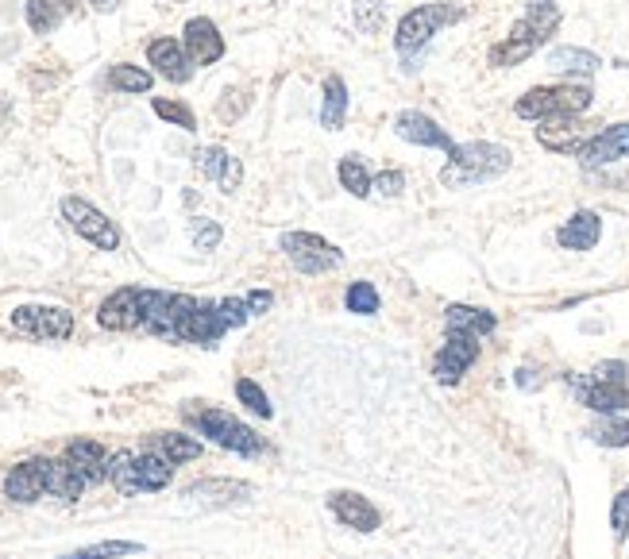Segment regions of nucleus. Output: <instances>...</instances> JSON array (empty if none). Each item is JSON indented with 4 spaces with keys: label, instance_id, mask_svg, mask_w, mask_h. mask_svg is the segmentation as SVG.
Listing matches in <instances>:
<instances>
[{
    "label": "nucleus",
    "instance_id": "f257e3e1",
    "mask_svg": "<svg viewBox=\"0 0 629 559\" xmlns=\"http://www.w3.org/2000/svg\"><path fill=\"white\" fill-rule=\"evenodd\" d=\"M556 24H560L556 0H529L525 4V20H518L514 31L498 47H491V66H518V62H525L556 31Z\"/></svg>",
    "mask_w": 629,
    "mask_h": 559
},
{
    "label": "nucleus",
    "instance_id": "f03ea898",
    "mask_svg": "<svg viewBox=\"0 0 629 559\" xmlns=\"http://www.w3.org/2000/svg\"><path fill=\"white\" fill-rule=\"evenodd\" d=\"M510 162H514V155L498 143H460V147H452L448 166L440 170V182L448 189L479 186V182H491L498 174H506Z\"/></svg>",
    "mask_w": 629,
    "mask_h": 559
},
{
    "label": "nucleus",
    "instance_id": "7ed1b4c3",
    "mask_svg": "<svg viewBox=\"0 0 629 559\" xmlns=\"http://www.w3.org/2000/svg\"><path fill=\"white\" fill-rule=\"evenodd\" d=\"M587 108H591V89L583 85H537L514 105V112L521 120H548V116H579Z\"/></svg>",
    "mask_w": 629,
    "mask_h": 559
},
{
    "label": "nucleus",
    "instance_id": "20e7f679",
    "mask_svg": "<svg viewBox=\"0 0 629 559\" xmlns=\"http://www.w3.org/2000/svg\"><path fill=\"white\" fill-rule=\"evenodd\" d=\"M190 421L197 425L201 436H209L213 444L228 448V452L236 455L263 452V436L251 425H244V421H236L232 413H224V409H190Z\"/></svg>",
    "mask_w": 629,
    "mask_h": 559
},
{
    "label": "nucleus",
    "instance_id": "39448f33",
    "mask_svg": "<svg viewBox=\"0 0 629 559\" xmlns=\"http://www.w3.org/2000/svg\"><path fill=\"white\" fill-rule=\"evenodd\" d=\"M464 12L460 8H452V4H421V8H413L406 12L402 20H398V31H394V47L402 54H417L433 35H437L440 27L456 24Z\"/></svg>",
    "mask_w": 629,
    "mask_h": 559
},
{
    "label": "nucleus",
    "instance_id": "423d86ee",
    "mask_svg": "<svg viewBox=\"0 0 629 559\" xmlns=\"http://www.w3.org/2000/svg\"><path fill=\"white\" fill-rule=\"evenodd\" d=\"M193 309H197V297H190V293L147 290L143 328H147V332H155V336H170V340H178V336H182V324L190 320Z\"/></svg>",
    "mask_w": 629,
    "mask_h": 559
},
{
    "label": "nucleus",
    "instance_id": "0eeeda50",
    "mask_svg": "<svg viewBox=\"0 0 629 559\" xmlns=\"http://www.w3.org/2000/svg\"><path fill=\"white\" fill-rule=\"evenodd\" d=\"M282 251H286V259L301 274H329V270H336L344 263L340 247H332L329 240H321L313 232H286L282 236Z\"/></svg>",
    "mask_w": 629,
    "mask_h": 559
},
{
    "label": "nucleus",
    "instance_id": "6e6552de",
    "mask_svg": "<svg viewBox=\"0 0 629 559\" xmlns=\"http://www.w3.org/2000/svg\"><path fill=\"white\" fill-rule=\"evenodd\" d=\"M12 328L24 336H35V340H70L74 313L62 305H20V309H12Z\"/></svg>",
    "mask_w": 629,
    "mask_h": 559
},
{
    "label": "nucleus",
    "instance_id": "1a4fd4ad",
    "mask_svg": "<svg viewBox=\"0 0 629 559\" xmlns=\"http://www.w3.org/2000/svg\"><path fill=\"white\" fill-rule=\"evenodd\" d=\"M62 216H66V224H70L82 240L93 243V247H101V251H116V247H120L116 224H112L97 205H89L85 197H66V201H62Z\"/></svg>",
    "mask_w": 629,
    "mask_h": 559
},
{
    "label": "nucleus",
    "instance_id": "9d476101",
    "mask_svg": "<svg viewBox=\"0 0 629 559\" xmlns=\"http://www.w3.org/2000/svg\"><path fill=\"white\" fill-rule=\"evenodd\" d=\"M568 386L579 398V405H587L595 413L614 417V413L629 409V382H602L595 374H568Z\"/></svg>",
    "mask_w": 629,
    "mask_h": 559
},
{
    "label": "nucleus",
    "instance_id": "9b49d317",
    "mask_svg": "<svg viewBox=\"0 0 629 559\" xmlns=\"http://www.w3.org/2000/svg\"><path fill=\"white\" fill-rule=\"evenodd\" d=\"M143 305H147V290H136V286H124L116 290L97 309V324L109 328V332H132V328H143Z\"/></svg>",
    "mask_w": 629,
    "mask_h": 559
},
{
    "label": "nucleus",
    "instance_id": "f8f14e48",
    "mask_svg": "<svg viewBox=\"0 0 629 559\" xmlns=\"http://www.w3.org/2000/svg\"><path fill=\"white\" fill-rule=\"evenodd\" d=\"M479 359V336H467V332H448V344L437 351L433 359V374L444 386H456L464 371Z\"/></svg>",
    "mask_w": 629,
    "mask_h": 559
},
{
    "label": "nucleus",
    "instance_id": "ddd939ff",
    "mask_svg": "<svg viewBox=\"0 0 629 559\" xmlns=\"http://www.w3.org/2000/svg\"><path fill=\"white\" fill-rule=\"evenodd\" d=\"M47 467H51V459H24V463H16L8 471V479H4V498L20 502V506L39 502L47 494Z\"/></svg>",
    "mask_w": 629,
    "mask_h": 559
},
{
    "label": "nucleus",
    "instance_id": "4468645a",
    "mask_svg": "<svg viewBox=\"0 0 629 559\" xmlns=\"http://www.w3.org/2000/svg\"><path fill=\"white\" fill-rule=\"evenodd\" d=\"M329 509L340 525H348V529H356V533H375V529L383 525V513L371 506L363 494H352V490L329 494Z\"/></svg>",
    "mask_w": 629,
    "mask_h": 559
},
{
    "label": "nucleus",
    "instance_id": "2eb2a0df",
    "mask_svg": "<svg viewBox=\"0 0 629 559\" xmlns=\"http://www.w3.org/2000/svg\"><path fill=\"white\" fill-rule=\"evenodd\" d=\"M575 159L583 166H606V162L629 159V124H610V128L595 132Z\"/></svg>",
    "mask_w": 629,
    "mask_h": 559
},
{
    "label": "nucleus",
    "instance_id": "dca6fc26",
    "mask_svg": "<svg viewBox=\"0 0 629 559\" xmlns=\"http://www.w3.org/2000/svg\"><path fill=\"white\" fill-rule=\"evenodd\" d=\"M537 139H541V147H548V151L579 155L583 143L591 139V132L575 116H548V120H541V128H537Z\"/></svg>",
    "mask_w": 629,
    "mask_h": 559
},
{
    "label": "nucleus",
    "instance_id": "f3484780",
    "mask_svg": "<svg viewBox=\"0 0 629 559\" xmlns=\"http://www.w3.org/2000/svg\"><path fill=\"white\" fill-rule=\"evenodd\" d=\"M182 47H186L193 66H213V62L224 58V39H220L217 24H213V20H205V16H197V20L186 24Z\"/></svg>",
    "mask_w": 629,
    "mask_h": 559
},
{
    "label": "nucleus",
    "instance_id": "a211bd4d",
    "mask_svg": "<svg viewBox=\"0 0 629 559\" xmlns=\"http://www.w3.org/2000/svg\"><path fill=\"white\" fill-rule=\"evenodd\" d=\"M394 132L402 135L406 143H417V147H440V151H448L452 155V135L440 128L437 120H429L425 112H402L398 120H394Z\"/></svg>",
    "mask_w": 629,
    "mask_h": 559
},
{
    "label": "nucleus",
    "instance_id": "6ab92c4d",
    "mask_svg": "<svg viewBox=\"0 0 629 559\" xmlns=\"http://www.w3.org/2000/svg\"><path fill=\"white\" fill-rule=\"evenodd\" d=\"M197 170L209 182H217L224 193H236L240 182H244V166H240V159H232L224 147H201L197 151Z\"/></svg>",
    "mask_w": 629,
    "mask_h": 559
},
{
    "label": "nucleus",
    "instance_id": "aec40b11",
    "mask_svg": "<svg viewBox=\"0 0 629 559\" xmlns=\"http://www.w3.org/2000/svg\"><path fill=\"white\" fill-rule=\"evenodd\" d=\"M147 58H151V66H155L166 81H174V85H186V81H190L193 62L182 43H174V39H155V43L147 47Z\"/></svg>",
    "mask_w": 629,
    "mask_h": 559
},
{
    "label": "nucleus",
    "instance_id": "412c9836",
    "mask_svg": "<svg viewBox=\"0 0 629 559\" xmlns=\"http://www.w3.org/2000/svg\"><path fill=\"white\" fill-rule=\"evenodd\" d=\"M224 332H228V328H224V320H220L217 301H197V309H193L190 320L182 324V336H178V340L209 347V344H217Z\"/></svg>",
    "mask_w": 629,
    "mask_h": 559
},
{
    "label": "nucleus",
    "instance_id": "4be33fe9",
    "mask_svg": "<svg viewBox=\"0 0 629 559\" xmlns=\"http://www.w3.org/2000/svg\"><path fill=\"white\" fill-rule=\"evenodd\" d=\"M602 236V220L599 213H591V209H583V213H575L564 220V228L556 232V243L560 247H568V251H591Z\"/></svg>",
    "mask_w": 629,
    "mask_h": 559
},
{
    "label": "nucleus",
    "instance_id": "5701e85b",
    "mask_svg": "<svg viewBox=\"0 0 629 559\" xmlns=\"http://www.w3.org/2000/svg\"><path fill=\"white\" fill-rule=\"evenodd\" d=\"M66 459L85 475V482H105L109 479V452L97 440H70L66 444Z\"/></svg>",
    "mask_w": 629,
    "mask_h": 559
},
{
    "label": "nucleus",
    "instance_id": "b1692460",
    "mask_svg": "<svg viewBox=\"0 0 629 559\" xmlns=\"http://www.w3.org/2000/svg\"><path fill=\"white\" fill-rule=\"evenodd\" d=\"M251 494L247 482H232V479H205V482H193L186 490V498L197 502V506H232V502H244Z\"/></svg>",
    "mask_w": 629,
    "mask_h": 559
},
{
    "label": "nucleus",
    "instance_id": "393cba45",
    "mask_svg": "<svg viewBox=\"0 0 629 559\" xmlns=\"http://www.w3.org/2000/svg\"><path fill=\"white\" fill-rule=\"evenodd\" d=\"M85 475L62 455V459H51V467H47V494H55L62 502H78L85 494Z\"/></svg>",
    "mask_w": 629,
    "mask_h": 559
},
{
    "label": "nucleus",
    "instance_id": "a878e982",
    "mask_svg": "<svg viewBox=\"0 0 629 559\" xmlns=\"http://www.w3.org/2000/svg\"><path fill=\"white\" fill-rule=\"evenodd\" d=\"M444 324H448V332H467V336H487V332H494V313H487V309H475V305H448L444 309Z\"/></svg>",
    "mask_w": 629,
    "mask_h": 559
},
{
    "label": "nucleus",
    "instance_id": "bb28decb",
    "mask_svg": "<svg viewBox=\"0 0 629 559\" xmlns=\"http://www.w3.org/2000/svg\"><path fill=\"white\" fill-rule=\"evenodd\" d=\"M151 452L163 455L166 463H190L197 455L205 452L201 448V440H193V436H182V432H159V436H151Z\"/></svg>",
    "mask_w": 629,
    "mask_h": 559
},
{
    "label": "nucleus",
    "instance_id": "cd10ccee",
    "mask_svg": "<svg viewBox=\"0 0 629 559\" xmlns=\"http://www.w3.org/2000/svg\"><path fill=\"white\" fill-rule=\"evenodd\" d=\"M170 479H174V463H166L163 455H155V452L136 455V482H139V494L163 490V486H166Z\"/></svg>",
    "mask_w": 629,
    "mask_h": 559
},
{
    "label": "nucleus",
    "instance_id": "c85d7f7f",
    "mask_svg": "<svg viewBox=\"0 0 629 559\" xmlns=\"http://www.w3.org/2000/svg\"><path fill=\"white\" fill-rule=\"evenodd\" d=\"M548 66L556 74H595L602 62L599 54L583 51V47H556V51H548Z\"/></svg>",
    "mask_w": 629,
    "mask_h": 559
},
{
    "label": "nucleus",
    "instance_id": "c756f323",
    "mask_svg": "<svg viewBox=\"0 0 629 559\" xmlns=\"http://www.w3.org/2000/svg\"><path fill=\"white\" fill-rule=\"evenodd\" d=\"M344 116H348V85L340 78H329L325 81V101H321V124L336 132L344 124Z\"/></svg>",
    "mask_w": 629,
    "mask_h": 559
},
{
    "label": "nucleus",
    "instance_id": "7c9ffc66",
    "mask_svg": "<svg viewBox=\"0 0 629 559\" xmlns=\"http://www.w3.org/2000/svg\"><path fill=\"white\" fill-rule=\"evenodd\" d=\"M109 482L120 490V494H139L136 482V452H112L109 455Z\"/></svg>",
    "mask_w": 629,
    "mask_h": 559
},
{
    "label": "nucleus",
    "instance_id": "2f4dec72",
    "mask_svg": "<svg viewBox=\"0 0 629 559\" xmlns=\"http://www.w3.org/2000/svg\"><path fill=\"white\" fill-rule=\"evenodd\" d=\"M136 552H143V544H136V540H101V544L78 548V552H70V556L62 559H120V556H136Z\"/></svg>",
    "mask_w": 629,
    "mask_h": 559
},
{
    "label": "nucleus",
    "instance_id": "473e14b6",
    "mask_svg": "<svg viewBox=\"0 0 629 559\" xmlns=\"http://www.w3.org/2000/svg\"><path fill=\"white\" fill-rule=\"evenodd\" d=\"M340 186L348 189L352 197H367L375 189V182H371V174H367V166H363L359 155H348V159L340 162Z\"/></svg>",
    "mask_w": 629,
    "mask_h": 559
},
{
    "label": "nucleus",
    "instance_id": "72a5a7b5",
    "mask_svg": "<svg viewBox=\"0 0 629 559\" xmlns=\"http://www.w3.org/2000/svg\"><path fill=\"white\" fill-rule=\"evenodd\" d=\"M28 27L31 31H39V35H51L58 24H62V8L51 4V0H28Z\"/></svg>",
    "mask_w": 629,
    "mask_h": 559
},
{
    "label": "nucleus",
    "instance_id": "f704fd0d",
    "mask_svg": "<svg viewBox=\"0 0 629 559\" xmlns=\"http://www.w3.org/2000/svg\"><path fill=\"white\" fill-rule=\"evenodd\" d=\"M109 81H112V89H120V93H147L151 89V74L147 70H139V66H112V74H109Z\"/></svg>",
    "mask_w": 629,
    "mask_h": 559
},
{
    "label": "nucleus",
    "instance_id": "c9c22d12",
    "mask_svg": "<svg viewBox=\"0 0 629 559\" xmlns=\"http://www.w3.org/2000/svg\"><path fill=\"white\" fill-rule=\"evenodd\" d=\"M344 301H348V313H359V317L379 313V290L371 282H352L348 293H344Z\"/></svg>",
    "mask_w": 629,
    "mask_h": 559
},
{
    "label": "nucleus",
    "instance_id": "e433bc0d",
    "mask_svg": "<svg viewBox=\"0 0 629 559\" xmlns=\"http://www.w3.org/2000/svg\"><path fill=\"white\" fill-rule=\"evenodd\" d=\"M587 436H591L595 444H602V448H626V444H629V421H618V417H606V421L591 428Z\"/></svg>",
    "mask_w": 629,
    "mask_h": 559
},
{
    "label": "nucleus",
    "instance_id": "4c0bfd02",
    "mask_svg": "<svg viewBox=\"0 0 629 559\" xmlns=\"http://www.w3.org/2000/svg\"><path fill=\"white\" fill-rule=\"evenodd\" d=\"M236 398L244 401L255 417H271L274 413L267 394H263V390H259V382H251V378H240V382H236Z\"/></svg>",
    "mask_w": 629,
    "mask_h": 559
},
{
    "label": "nucleus",
    "instance_id": "58836bf2",
    "mask_svg": "<svg viewBox=\"0 0 629 559\" xmlns=\"http://www.w3.org/2000/svg\"><path fill=\"white\" fill-rule=\"evenodd\" d=\"M155 112L163 116L166 124H178V128H186V132H193V128H197L193 112L182 105V101H163V97H159V101H155Z\"/></svg>",
    "mask_w": 629,
    "mask_h": 559
},
{
    "label": "nucleus",
    "instance_id": "ea45409f",
    "mask_svg": "<svg viewBox=\"0 0 629 559\" xmlns=\"http://www.w3.org/2000/svg\"><path fill=\"white\" fill-rule=\"evenodd\" d=\"M217 309H220L224 328H244L247 317H251V309H247L244 297H224V301H217Z\"/></svg>",
    "mask_w": 629,
    "mask_h": 559
},
{
    "label": "nucleus",
    "instance_id": "a19ab883",
    "mask_svg": "<svg viewBox=\"0 0 629 559\" xmlns=\"http://www.w3.org/2000/svg\"><path fill=\"white\" fill-rule=\"evenodd\" d=\"M220 236H224V232H220L217 220H205V216L193 220V247H197V251H213L220 243Z\"/></svg>",
    "mask_w": 629,
    "mask_h": 559
},
{
    "label": "nucleus",
    "instance_id": "79ce46f5",
    "mask_svg": "<svg viewBox=\"0 0 629 559\" xmlns=\"http://www.w3.org/2000/svg\"><path fill=\"white\" fill-rule=\"evenodd\" d=\"M610 529H614V536L618 540H626L629 533V486L614 498V506H610Z\"/></svg>",
    "mask_w": 629,
    "mask_h": 559
},
{
    "label": "nucleus",
    "instance_id": "37998d69",
    "mask_svg": "<svg viewBox=\"0 0 629 559\" xmlns=\"http://www.w3.org/2000/svg\"><path fill=\"white\" fill-rule=\"evenodd\" d=\"M595 378H602V382H629V363H618V359H606V363H599L595 367Z\"/></svg>",
    "mask_w": 629,
    "mask_h": 559
},
{
    "label": "nucleus",
    "instance_id": "c03bdc74",
    "mask_svg": "<svg viewBox=\"0 0 629 559\" xmlns=\"http://www.w3.org/2000/svg\"><path fill=\"white\" fill-rule=\"evenodd\" d=\"M402 186H406V174H402V170H386V174L375 178V189H379L383 197H398Z\"/></svg>",
    "mask_w": 629,
    "mask_h": 559
},
{
    "label": "nucleus",
    "instance_id": "a18cd8bd",
    "mask_svg": "<svg viewBox=\"0 0 629 559\" xmlns=\"http://www.w3.org/2000/svg\"><path fill=\"white\" fill-rule=\"evenodd\" d=\"M356 24L363 27V31H379V24H383V4H363V8H356Z\"/></svg>",
    "mask_w": 629,
    "mask_h": 559
},
{
    "label": "nucleus",
    "instance_id": "49530a36",
    "mask_svg": "<svg viewBox=\"0 0 629 559\" xmlns=\"http://www.w3.org/2000/svg\"><path fill=\"white\" fill-rule=\"evenodd\" d=\"M244 301H247V309H251V313H267V309L274 305V293L271 290H251Z\"/></svg>",
    "mask_w": 629,
    "mask_h": 559
},
{
    "label": "nucleus",
    "instance_id": "de8ad7c7",
    "mask_svg": "<svg viewBox=\"0 0 629 559\" xmlns=\"http://www.w3.org/2000/svg\"><path fill=\"white\" fill-rule=\"evenodd\" d=\"M120 0H93V8H101V12H112Z\"/></svg>",
    "mask_w": 629,
    "mask_h": 559
}]
</instances>
